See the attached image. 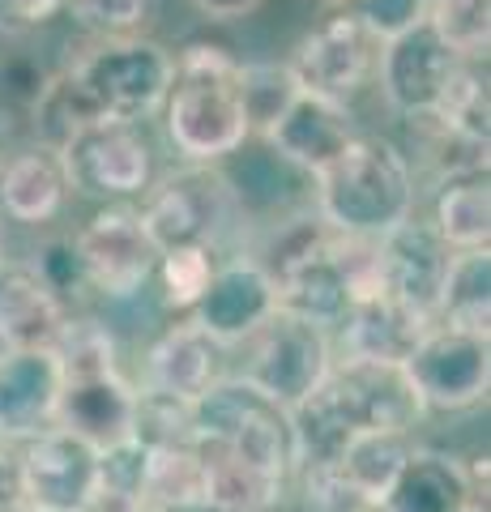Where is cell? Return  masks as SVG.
<instances>
[{"label":"cell","mask_w":491,"mask_h":512,"mask_svg":"<svg viewBox=\"0 0 491 512\" xmlns=\"http://www.w3.org/2000/svg\"><path fill=\"white\" fill-rule=\"evenodd\" d=\"M321 5H351V0H321Z\"/></svg>","instance_id":"cell-42"},{"label":"cell","mask_w":491,"mask_h":512,"mask_svg":"<svg viewBox=\"0 0 491 512\" xmlns=\"http://www.w3.org/2000/svg\"><path fill=\"white\" fill-rule=\"evenodd\" d=\"M69 18L99 39H129L146 22L150 0H65Z\"/></svg>","instance_id":"cell-35"},{"label":"cell","mask_w":491,"mask_h":512,"mask_svg":"<svg viewBox=\"0 0 491 512\" xmlns=\"http://www.w3.org/2000/svg\"><path fill=\"white\" fill-rule=\"evenodd\" d=\"M338 325H342V355L346 359L402 367L432 320L410 312L406 303L389 299V295H363L346 308Z\"/></svg>","instance_id":"cell-17"},{"label":"cell","mask_w":491,"mask_h":512,"mask_svg":"<svg viewBox=\"0 0 491 512\" xmlns=\"http://www.w3.org/2000/svg\"><path fill=\"white\" fill-rule=\"evenodd\" d=\"M133 440H141L146 448H184L193 444V402H180V397L167 393H137L133 406Z\"/></svg>","instance_id":"cell-30"},{"label":"cell","mask_w":491,"mask_h":512,"mask_svg":"<svg viewBox=\"0 0 491 512\" xmlns=\"http://www.w3.org/2000/svg\"><path fill=\"white\" fill-rule=\"evenodd\" d=\"M205 470L193 444L184 448H150V478H146V504L163 512L201 508Z\"/></svg>","instance_id":"cell-27"},{"label":"cell","mask_w":491,"mask_h":512,"mask_svg":"<svg viewBox=\"0 0 491 512\" xmlns=\"http://www.w3.org/2000/svg\"><path fill=\"white\" fill-rule=\"evenodd\" d=\"M69 73L90 94V103L103 111V120L137 124L163 107L171 77H176V56L163 43L137 39V35L103 39Z\"/></svg>","instance_id":"cell-3"},{"label":"cell","mask_w":491,"mask_h":512,"mask_svg":"<svg viewBox=\"0 0 491 512\" xmlns=\"http://www.w3.org/2000/svg\"><path fill=\"white\" fill-rule=\"evenodd\" d=\"M56 350H5L0 355V436H39L56 423L60 402Z\"/></svg>","instance_id":"cell-15"},{"label":"cell","mask_w":491,"mask_h":512,"mask_svg":"<svg viewBox=\"0 0 491 512\" xmlns=\"http://www.w3.org/2000/svg\"><path fill=\"white\" fill-rule=\"evenodd\" d=\"M30 116H35V133L43 141V150L56 154V150H65L82 128L103 120V111L90 103V94L77 86V77L65 69V73H56L43 82L35 103H30Z\"/></svg>","instance_id":"cell-26"},{"label":"cell","mask_w":491,"mask_h":512,"mask_svg":"<svg viewBox=\"0 0 491 512\" xmlns=\"http://www.w3.org/2000/svg\"><path fill=\"white\" fill-rule=\"evenodd\" d=\"M22 470H18V457L0 444V512H22Z\"/></svg>","instance_id":"cell-39"},{"label":"cell","mask_w":491,"mask_h":512,"mask_svg":"<svg viewBox=\"0 0 491 512\" xmlns=\"http://www.w3.org/2000/svg\"><path fill=\"white\" fill-rule=\"evenodd\" d=\"M457 64L462 56L436 35L432 26L415 22L402 35H393L380 43V60H376V73H380V90L385 99L402 111V116L419 120V116H432L445 99V90L453 82Z\"/></svg>","instance_id":"cell-11"},{"label":"cell","mask_w":491,"mask_h":512,"mask_svg":"<svg viewBox=\"0 0 491 512\" xmlns=\"http://www.w3.org/2000/svg\"><path fill=\"white\" fill-rule=\"evenodd\" d=\"M77 252L86 261L90 286L99 295L124 299L141 291L154 278L158 265V248L146 235V222H141V210H129V205H107V210L94 214L82 235L73 239Z\"/></svg>","instance_id":"cell-12"},{"label":"cell","mask_w":491,"mask_h":512,"mask_svg":"<svg viewBox=\"0 0 491 512\" xmlns=\"http://www.w3.org/2000/svg\"><path fill=\"white\" fill-rule=\"evenodd\" d=\"M18 470L30 512H90L99 500V448L56 423L26 436Z\"/></svg>","instance_id":"cell-7"},{"label":"cell","mask_w":491,"mask_h":512,"mask_svg":"<svg viewBox=\"0 0 491 512\" xmlns=\"http://www.w3.org/2000/svg\"><path fill=\"white\" fill-rule=\"evenodd\" d=\"M462 512H487V508H474V504H466V508H462Z\"/></svg>","instance_id":"cell-43"},{"label":"cell","mask_w":491,"mask_h":512,"mask_svg":"<svg viewBox=\"0 0 491 512\" xmlns=\"http://www.w3.org/2000/svg\"><path fill=\"white\" fill-rule=\"evenodd\" d=\"M466 504H474L466 466L449 453H432V448H415L402 474L393 478L389 495L380 500L385 512H462Z\"/></svg>","instance_id":"cell-20"},{"label":"cell","mask_w":491,"mask_h":512,"mask_svg":"<svg viewBox=\"0 0 491 512\" xmlns=\"http://www.w3.org/2000/svg\"><path fill=\"white\" fill-rule=\"evenodd\" d=\"M65 376H90V372H116V342L99 320H69L60 342L52 346Z\"/></svg>","instance_id":"cell-32"},{"label":"cell","mask_w":491,"mask_h":512,"mask_svg":"<svg viewBox=\"0 0 491 512\" xmlns=\"http://www.w3.org/2000/svg\"><path fill=\"white\" fill-rule=\"evenodd\" d=\"M223 380V342H214L197 320L171 325L146 355V389L197 402L210 384Z\"/></svg>","instance_id":"cell-18"},{"label":"cell","mask_w":491,"mask_h":512,"mask_svg":"<svg viewBox=\"0 0 491 512\" xmlns=\"http://www.w3.org/2000/svg\"><path fill=\"white\" fill-rule=\"evenodd\" d=\"M351 5H355L351 13L380 43L402 35V30H410L415 22H423V13H427V0H351Z\"/></svg>","instance_id":"cell-36"},{"label":"cell","mask_w":491,"mask_h":512,"mask_svg":"<svg viewBox=\"0 0 491 512\" xmlns=\"http://www.w3.org/2000/svg\"><path fill=\"white\" fill-rule=\"evenodd\" d=\"M363 512H385V508H363Z\"/></svg>","instance_id":"cell-44"},{"label":"cell","mask_w":491,"mask_h":512,"mask_svg":"<svg viewBox=\"0 0 491 512\" xmlns=\"http://www.w3.org/2000/svg\"><path fill=\"white\" fill-rule=\"evenodd\" d=\"M146 478H150V448L141 440L124 436L99 448V500L146 504Z\"/></svg>","instance_id":"cell-31"},{"label":"cell","mask_w":491,"mask_h":512,"mask_svg":"<svg viewBox=\"0 0 491 512\" xmlns=\"http://www.w3.org/2000/svg\"><path fill=\"white\" fill-rule=\"evenodd\" d=\"M316 214L338 235L376 239L415 210L410 158L385 137H355L334 167L316 175Z\"/></svg>","instance_id":"cell-2"},{"label":"cell","mask_w":491,"mask_h":512,"mask_svg":"<svg viewBox=\"0 0 491 512\" xmlns=\"http://www.w3.org/2000/svg\"><path fill=\"white\" fill-rule=\"evenodd\" d=\"M355 137L359 133H355V120H351V111H346V103L321 99V94H308V90H299L295 103L282 111L278 124L265 133L269 150L278 158H287L295 171L312 175V180L325 167H334Z\"/></svg>","instance_id":"cell-14"},{"label":"cell","mask_w":491,"mask_h":512,"mask_svg":"<svg viewBox=\"0 0 491 512\" xmlns=\"http://www.w3.org/2000/svg\"><path fill=\"white\" fill-rule=\"evenodd\" d=\"M69 325V312L30 265H0V346L52 350Z\"/></svg>","instance_id":"cell-19"},{"label":"cell","mask_w":491,"mask_h":512,"mask_svg":"<svg viewBox=\"0 0 491 512\" xmlns=\"http://www.w3.org/2000/svg\"><path fill=\"white\" fill-rule=\"evenodd\" d=\"M56 158L69 188L90 197H133L150 188V141L137 133V124L94 120L65 150H56Z\"/></svg>","instance_id":"cell-9"},{"label":"cell","mask_w":491,"mask_h":512,"mask_svg":"<svg viewBox=\"0 0 491 512\" xmlns=\"http://www.w3.org/2000/svg\"><path fill=\"white\" fill-rule=\"evenodd\" d=\"M193 5L210 22H240V18H252L265 0H193Z\"/></svg>","instance_id":"cell-40"},{"label":"cell","mask_w":491,"mask_h":512,"mask_svg":"<svg viewBox=\"0 0 491 512\" xmlns=\"http://www.w3.org/2000/svg\"><path fill=\"white\" fill-rule=\"evenodd\" d=\"M197 457L205 470L201 508L210 512H269L282 500V491H287V478L261 474L227 453H214V448H197Z\"/></svg>","instance_id":"cell-23"},{"label":"cell","mask_w":491,"mask_h":512,"mask_svg":"<svg viewBox=\"0 0 491 512\" xmlns=\"http://www.w3.org/2000/svg\"><path fill=\"white\" fill-rule=\"evenodd\" d=\"M436 320L487 338V329H491V248L453 252Z\"/></svg>","instance_id":"cell-25"},{"label":"cell","mask_w":491,"mask_h":512,"mask_svg":"<svg viewBox=\"0 0 491 512\" xmlns=\"http://www.w3.org/2000/svg\"><path fill=\"white\" fill-rule=\"evenodd\" d=\"M295 77L287 64H240V99L248 111V128L252 133H269L278 124V116L295 103Z\"/></svg>","instance_id":"cell-29"},{"label":"cell","mask_w":491,"mask_h":512,"mask_svg":"<svg viewBox=\"0 0 491 512\" xmlns=\"http://www.w3.org/2000/svg\"><path fill=\"white\" fill-rule=\"evenodd\" d=\"M427 26L445 39L457 56L487 60L491 43V0H427Z\"/></svg>","instance_id":"cell-28"},{"label":"cell","mask_w":491,"mask_h":512,"mask_svg":"<svg viewBox=\"0 0 491 512\" xmlns=\"http://www.w3.org/2000/svg\"><path fill=\"white\" fill-rule=\"evenodd\" d=\"M30 269H35V278H39L60 303L86 299V295L94 291L82 252H77V244H73V239H65V235H56V239H47V244H39L35 265H30Z\"/></svg>","instance_id":"cell-34"},{"label":"cell","mask_w":491,"mask_h":512,"mask_svg":"<svg viewBox=\"0 0 491 512\" xmlns=\"http://www.w3.org/2000/svg\"><path fill=\"white\" fill-rule=\"evenodd\" d=\"M415 453V444H410V431H359V436L342 448V457L334 466L342 470V478L359 491V500L368 508H380V500L389 495L393 478L402 474L406 457Z\"/></svg>","instance_id":"cell-22"},{"label":"cell","mask_w":491,"mask_h":512,"mask_svg":"<svg viewBox=\"0 0 491 512\" xmlns=\"http://www.w3.org/2000/svg\"><path fill=\"white\" fill-rule=\"evenodd\" d=\"M137 389L120 372H90L65 376L56 402V427L90 440L94 448H107L133 431Z\"/></svg>","instance_id":"cell-16"},{"label":"cell","mask_w":491,"mask_h":512,"mask_svg":"<svg viewBox=\"0 0 491 512\" xmlns=\"http://www.w3.org/2000/svg\"><path fill=\"white\" fill-rule=\"evenodd\" d=\"M0 265H5V261H0Z\"/></svg>","instance_id":"cell-46"},{"label":"cell","mask_w":491,"mask_h":512,"mask_svg":"<svg viewBox=\"0 0 491 512\" xmlns=\"http://www.w3.org/2000/svg\"><path fill=\"white\" fill-rule=\"evenodd\" d=\"M235 192L223 171H210V163L171 171L163 184L150 192L141 222L158 252L176 248H214L231 227Z\"/></svg>","instance_id":"cell-4"},{"label":"cell","mask_w":491,"mask_h":512,"mask_svg":"<svg viewBox=\"0 0 491 512\" xmlns=\"http://www.w3.org/2000/svg\"><path fill=\"white\" fill-rule=\"evenodd\" d=\"M154 274L163 278V299H167V308L193 312V308H197V299H201V291H205V282H210V274H214L210 248L158 252Z\"/></svg>","instance_id":"cell-33"},{"label":"cell","mask_w":491,"mask_h":512,"mask_svg":"<svg viewBox=\"0 0 491 512\" xmlns=\"http://www.w3.org/2000/svg\"><path fill=\"white\" fill-rule=\"evenodd\" d=\"M376 248V282L380 295L406 303L410 312L436 320L440 291L453 261V248L436 235L432 222H398L385 235L372 239Z\"/></svg>","instance_id":"cell-10"},{"label":"cell","mask_w":491,"mask_h":512,"mask_svg":"<svg viewBox=\"0 0 491 512\" xmlns=\"http://www.w3.org/2000/svg\"><path fill=\"white\" fill-rule=\"evenodd\" d=\"M163 111L171 146L193 163H218L252 137L240 99V60L214 43H188L176 56Z\"/></svg>","instance_id":"cell-1"},{"label":"cell","mask_w":491,"mask_h":512,"mask_svg":"<svg viewBox=\"0 0 491 512\" xmlns=\"http://www.w3.org/2000/svg\"><path fill=\"white\" fill-rule=\"evenodd\" d=\"M65 0H0V35H30L56 18Z\"/></svg>","instance_id":"cell-38"},{"label":"cell","mask_w":491,"mask_h":512,"mask_svg":"<svg viewBox=\"0 0 491 512\" xmlns=\"http://www.w3.org/2000/svg\"><path fill=\"white\" fill-rule=\"evenodd\" d=\"M90 512H163L154 504H129V500H94Z\"/></svg>","instance_id":"cell-41"},{"label":"cell","mask_w":491,"mask_h":512,"mask_svg":"<svg viewBox=\"0 0 491 512\" xmlns=\"http://www.w3.org/2000/svg\"><path fill=\"white\" fill-rule=\"evenodd\" d=\"M278 312V286L265 274L261 261H231L218 265L193 308V320L214 342H244L269 316Z\"/></svg>","instance_id":"cell-13"},{"label":"cell","mask_w":491,"mask_h":512,"mask_svg":"<svg viewBox=\"0 0 491 512\" xmlns=\"http://www.w3.org/2000/svg\"><path fill=\"white\" fill-rule=\"evenodd\" d=\"M376 60H380V39L355 13H338V18L308 30L295 43L287 69L299 90L346 103L351 94L368 86V77L376 73Z\"/></svg>","instance_id":"cell-8"},{"label":"cell","mask_w":491,"mask_h":512,"mask_svg":"<svg viewBox=\"0 0 491 512\" xmlns=\"http://www.w3.org/2000/svg\"><path fill=\"white\" fill-rule=\"evenodd\" d=\"M69 180L52 150H26L0 163V214L13 222H47L65 205Z\"/></svg>","instance_id":"cell-21"},{"label":"cell","mask_w":491,"mask_h":512,"mask_svg":"<svg viewBox=\"0 0 491 512\" xmlns=\"http://www.w3.org/2000/svg\"><path fill=\"white\" fill-rule=\"evenodd\" d=\"M304 495L312 512H363L368 504L346 483L338 466H304Z\"/></svg>","instance_id":"cell-37"},{"label":"cell","mask_w":491,"mask_h":512,"mask_svg":"<svg viewBox=\"0 0 491 512\" xmlns=\"http://www.w3.org/2000/svg\"><path fill=\"white\" fill-rule=\"evenodd\" d=\"M257 346H252L248 372L244 380L252 389H261L269 402L291 410L334 372V346H329V329L312 325L304 316L291 312H274L265 325L252 333Z\"/></svg>","instance_id":"cell-5"},{"label":"cell","mask_w":491,"mask_h":512,"mask_svg":"<svg viewBox=\"0 0 491 512\" xmlns=\"http://www.w3.org/2000/svg\"><path fill=\"white\" fill-rule=\"evenodd\" d=\"M432 227L453 252L487 248V235H491L487 171H466V175H449V180H440L436 205H432Z\"/></svg>","instance_id":"cell-24"},{"label":"cell","mask_w":491,"mask_h":512,"mask_svg":"<svg viewBox=\"0 0 491 512\" xmlns=\"http://www.w3.org/2000/svg\"><path fill=\"white\" fill-rule=\"evenodd\" d=\"M22 512H30V508H22Z\"/></svg>","instance_id":"cell-45"},{"label":"cell","mask_w":491,"mask_h":512,"mask_svg":"<svg viewBox=\"0 0 491 512\" xmlns=\"http://www.w3.org/2000/svg\"><path fill=\"white\" fill-rule=\"evenodd\" d=\"M410 389L432 410H470L487 402L491 389V346L479 333L432 320L402 363Z\"/></svg>","instance_id":"cell-6"}]
</instances>
